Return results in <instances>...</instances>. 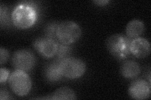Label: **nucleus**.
I'll return each instance as SVG.
<instances>
[{
  "instance_id": "9d476101",
  "label": "nucleus",
  "mask_w": 151,
  "mask_h": 100,
  "mask_svg": "<svg viewBox=\"0 0 151 100\" xmlns=\"http://www.w3.org/2000/svg\"><path fill=\"white\" fill-rule=\"evenodd\" d=\"M139 64L134 60H126L123 62L120 67L121 74L125 78H136L140 73Z\"/></svg>"
},
{
  "instance_id": "1a4fd4ad",
  "label": "nucleus",
  "mask_w": 151,
  "mask_h": 100,
  "mask_svg": "<svg viewBox=\"0 0 151 100\" xmlns=\"http://www.w3.org/2000/svg\"><path fill=\"white\" fill-rule=\"evenodd\" d=\"M130 53L137 58H144L150 53V44L144 38H137L131 41L130 45Z\"/></svg>"
},
{
  "instance_id": "f3484780",
  "label": "nucleus",
  "mask_w": 151,
  "mask_h": 100,
  "mask_svg": "<svg viewBox=\"0 0 151 100\" xmlns=\"http://www.w3.org/2000/svg\"><path fill=\"white\" fill-rule=\"evenodd\" d=\"M9 56V54L8 51L4 48H0V64L3 65L4 63H5L8 61Z\"/></svg>"
},
{
  "instance_id": "a211bd4d",
  "label": "nucleus",
  "mask_w": 151,
  "mask_h": 100,
  "mask_svg": "<svg viewBox=\"0 0 151 100\" xmlns=\"http://www.w3.org/2000/svg\"><path fill=\"white\" fill-rule=\"evenodd\" d=\"M0 75H1L0 82H1V83H5L8 78H9V71L6 68H1V69H0Z\"/></svg>"
},
{
  "instance_id": "f03ea898",
  "label": "nucleus",
  "mask_w": 151,
  "mask_h": 100,
  "mask_svg": "<svg viewBox=\"0 0 151 100\" xmlns=\"http://www.w3.org/2000/svg\"><path fill=\"white\" fill-rule=\"evenodd\" d=\"M132 40L126 35L115 34L106 40V46L110 53L118 60H125L131 54L130 45Z\"/></svg>"
},
{
  "instance_id": "dca6fc26",
  "label": "nucleus",
  "mask_w": 151,
  "mask_h": 100,
  "mask_svg": "<svg viewBox=\"0 0 151 100\" xmlns=\"http://www.w3.org/2000/svg\"><path fill=\"white\" fill-rule=\"evenodd\" d=\"M0 17H1V27H6L9 24V16L7 8L3 4L0 7Z\"/></svg>"
},
{
  "instance_id": "f8f14e48",
  "label": "nucleus",
  "mask_w": 151,
  "mask_h": 100,
  "mask_svg": "<svg viewBox=\"0 0 151 100\" xmlns=\"http://www.w3.org/2000/svg\"><path fill=\"white\" fill-rule=\"evenodd\" d=\"M45 78L50 82H59L63 78L59 68V60H55L46 66L44 70Z\"/></svg>"
},
{
  "instance_id": "7ed1b4c3",
  "label": "nucleus",
  "mask_w": 151,
  "mask_h": 100,
  "mask_svg": "<svg viewBox=\"0 0 151 100\" xmlns=\"http://www.w3.org/2000/svg\"><path fill=\"white\" fill-rule=\"evenodd\" d=\"M82 31L76 23L64 21L59 23L56 31L58 41L64 45H70L76 42L81 38Z\"/></svg>"
},
{
  "instance_id": "ddd939ff",
  "label": "nucleus",
  "mask_w": 151,
  "mask_h": 100,
  "mask_svg": "<svg viewBox=\"0 0 151 100\" xmlns=\"http://www.w3.org/2000/svg\"><path fill=\"white\" fill-rule=\"evenodd\" d=\"M77 98L76 94L72 89L68 87H61L47 97L41 98L40 99H70L74 100Z\"/></svg>"
},
{
  "instance_id": "0eeeda50",
  "label": "nucleus",
  "mask_w": 151,
  "mask_h": 100,
  "mask_svg": "<svg viewBox=\"0 0 151 100\" xmlns=\"http://www.w3.org/2000/svg\"><path fill=\"white\" fill-rule=\"evenodd\" d=\"M33 46L37 52L46 58H51L56 56L58 50V41L49 37H40L37 38Z\"/></svg>"
},
{
  "instance_id": "20e7f679",
  "label": "nucleus",
  "mask_w": 151,
  "mask_h": 100,
  "mask_svg": "<svg viewBox=\"0 0 151 100\" xmlns=\"http://www.w3.org/2000/svg\"><path fill=\"white\" fill-rule=\"evenodd\" d=\"M9 88L18 96H25L30 91L32 80L27 72L16 70L10 74L8 78Z\"/></svg>"
},
{
  "instance_id": "4468645a",
  "label": "nucleus",
  "mask_w": 151,
  "mask_h": 100,
  "mask_svg": "<svg viewBox=\"0 0 151 100\" xmlns=\"http://www.w3.org/2000/svg\"><path fill=\"white\" fill-rule=\"evenodd\" d=\"M71 51V48L68 45H64L58 41V50L56 54L57 60H61L69 57Z\"/></svg>"
},
{
  "instance_id": "f257e3e1",
  "label": "nucleus",
  "mask_w": 151,
  "mask_h": 100,
  "mask_svg": "<svg viewBox=\"0 0 151 100\" xmlns=\"http://www.w3.org/2000/svg\"><path fill=\"white\" fill-rule=\"evenodd\" d=\"M38 18L37 9L30 2H23L14 8L12 13V21L14 25L20 29L32 27Z\"/></svg>"
},
{
  "instance_id": "aec40b11",
  "label": "nucleus",
  "mask_w": 151,
  "mask_h": 100,
  "mask_svg": "<svg viewBox=\"0 0 151 100\" xmlns=\"http://www.w3.org/2000/svg\"><path fill=\"white\" fill-rule=\"evenodd\" d=\"M93 2L98 6H105L109 3V1H108V0H98V1H94Z\"/></svg>"
},
{
  "instance_id": "6e6552de",
  "label": "nucleus",
  "mask_w": 151,
  "mask_h": 100,
  "mask_svg": "<svg viewBox=\"0 0 151 100\" xmlns=\"http://www.w3.org/2000/svg\"><path fill=\"white\" fill-rule=\"evenodd\" d=\"M150 84L146 80L138 79L134 81L129 88L130 96L135 99L142 100L148 98L150 94Z\"/></svg>"
},
{
  "instance_id": "423d86ee",
  "label": "nucleus",
  "mask_w": 151,
  "mask_h": 100,
  "mask_svg": "<svg viewBox=\"0 0 151 100\" xmlns=\"http://www.w3.org/2000/svg\"><path fill=\"white\" fill-rule=\"evenodd\" d=\"M36 58L34 53L28 49L16 51L12 58V64L13 68L25 72L31 71L34 68Z\"/></svg>"
},
{
  "instance_id": "9b49d317",
  "label": "nucleus",
  "mask_w": 151,
  "mask_h": 100,
  "mask_svg": "<svg viewBox=\"0 0 151 100\" xmlns=\"http://www.w3.org/2000/svg\"><path fill=\"white\" fill-rule=\"evenodd\" d=\"M145 30L144 24L139 20H132L130 21L126 26V36L129 38L135 39L139 38Z\"/></svg>"
},
{
  "instance_id": "6ab92c4d",
  "label": "nucleus",
  "mask_w": 151,
  "mask_h": 100,
  "mask_svg": "<svg viewBox=\"0 0 151 100\" xmlns=\"http://www.w3.org/2000/svg\"><path fill=\"white\" fill-rule=\"evenodd\" d=\"M11 96L9 93L6 91V89H1V91H0V99L1 100L4 99H11Z\"/></svg>"
},
{
  "instance_id": "2eb2a0df",
  "label": "nucleus",
  "mask_w": 151,
  "mask_h": 100,
  "mask_svg": "<svg viewBox=\"0 0 151 100\" xmlns=\"http://www.w3.org/2000/svg\"><path fill=\"white\" fill-rule=\"evenodd\" d=\"M59 24V23L55 21L50 22L47 24L45 27V36L50 38L58 41L56 36V31L58 29Z\"/></svg>"
},
{
  "instance_id": "39448f33",
  "label": "nucleus",
  "mask_w": 151,
  "mask_h": 100,
  "mask_svg": "<svg viewBox=\"0 0 151 100\" xmlns=\"http://www.w3.org/2000/svg\"><path fill=\"white\" fill-rule=\"evenodd\" d=\"M59 68L63 77L76 79L83 76L86 72V66L81 59L68 57L59 61Z\"/></svg>"
}]
</instances>
